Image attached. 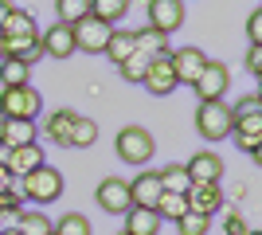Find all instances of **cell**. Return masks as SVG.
I'll return each instance as SVG.
<instances>
[{
	"mask_svg": "<svg viewBox=\"0 0 262 235\" xmlns=\"http://www.w3.org/2000/svg\"><path fill=\"white\" fill-rule=\"evenodd\" d=\"M161 177L157 173H137V177L129 180V200L137 204V208H153L157 196H161Z\"/></svg>",
	"mask_w": 262,
	"mask_h": 235,
	"instance_id": "obj_16",
	"label": "cell"
},
{
	"mask_svg": "<svg viewBox=\"0 0 262 235\" xmlns=\"http://www.w3.org/2000/svg\"><path fill=\"white\" fill-rule=\"evenodd\" d=\"M8 184H12V173H8V168H4V165H0V192L8 188Z\"/></svg>",
	"mask_w": 262,
	"mask_h": 235,
	"instance_id": "obj_37",
	"label": "cell"
},
{
	"mask_svg": "<svg viewBox=\"0 0 262 235\" xmlns=\"http://www.w3.org/2000/svg\"><path fill=\"white\" fill-rule=\"evenodd\" d=\"M102 55L118 67L121 59H129L133 55V32H125V28H114L110 32V39H106V47H102Z\"/></svg>",
	"mask_w": 262,
	"mask_h": 235,
	"instance_id": "obj_21",
	"label": "cell"
},
{
	"mask_svg": "<svg viewBox=\"0 0 262 235\" xmlns=\"http://www.w3.org/2000/svg\"><path fill=\"white\" fill-rule=\"evenodd\" d=\"M188 180L192 184H219V177H223V161H219V153H211V149H200V153H192V161H188Z\"/></svg>",
	"mask_w": 262,
	"mask_h": 235,
	"instance_id": "obj_12",
	"label": "cell"
},
{
	"mask_svg": "<svg viewBox=\"0 0 262 235\" xmlns=\"http://www.w3.org/2000/svg\"><path fill=\"white\" fill-rule=\"evenodd\" d=\"M39 165H47L43 161V149L35 145V141H28V145H16L12 149V157H8V173L12 177H28V173H32V168H39Z\"/></svg>",
	"mask_w": 262,
	"mask_h": 235,
	"instance_id": "obj_15",
	"label": "cell"
},
{
	"mask_svg": "<svg viewBox=\"0 0 262 235\" xmlns=\"http://www.w3.org/2000/svg\"><path fill=\"white\" fill-rule=\"evenodd\" d=\"M184 24V0H149V28L172 35Z\"/></svg>",
	"mask_w": 262,
	"mask_h": 235,
	"instance_id": "obj_9",
	"label": "cell"
},
{
	"mask_svg": "<svg viewBox=\"0 0 262 235\" xmlns=\"http://www.w3.org/2000/svg\"><path fill=\"white\" fill-rule=\"evenodd\" d=\"M184 196H188V212H200V216L223 212V188L219 184H192Z\"/></svg>",
	"mask_w": 262,
	"mask_h": 235,
	"instance_id": "obj_14",
	"label": "cell"
},
{
	"mask_svg": "<svg viewBox=\"0 0 262 235\" xmlns=\"http://www.w3.org/2000/svg\"><path fill=\"white\" fill-rule=\"evenodd\" d=\"M94 200H98L102 212H110V216H125V212L133 208V200H129V180L106 177L98 188H94Z\"/></svg>",
	"mask_w": 262,
	"mask_h": 235,
	"instance_id": "obj_6",
	"label": "cell"
},
{
	"mask_svg": "<svg viewBox=\"0 0 262 235\" xmlns=\"http://www.w3.org/2000/svg\"><path fill=\"white\" fill-rule=\"evenodd\" d=\"M141 87L149 90V94H157V98H164V94H172V90L180 87V82H176V75H172V63H168V51H164V55H153V59H149Z\"/></svg>",
	"mask_w": 262,
	"mask_h": 235,
	"instance_id": "obj_8",
	"label": "cell"
},
{
	"mask_svg": "<svg viewBox=\"0 0 262 235\" xmlns=\"http://www.w3.org/2000/svg\"><path fill=\"white\" fill-rule=\"evenodd\" d=\"M161 224L164 220L153 212V208H137V204H133L129 212H125V235H157Z\"/></svg>",
	"mask_w": 262,
	"mask_h": 235,
	"instance_id": "obj_17",
	"label": "cell"
},
{
	"mask_svg": "<svg viewBox=\"0 0 262 235\" xmlns=\"http://www.w3.org/2000/svg\"><path fill=\"white\" fill-rule=\"evenodd\" d=\"M94 141H98V122L78 114L75 125H71V137H67V149H90Z\"/></svg>",
	"mask_w": 262,
	"mask_h": 235,
	"instance_id": "obj_24",
	"label": "cell"
},
{
	"mask_svg": "<svg viewBox=\"0 0 262 235\" xmlns=\"http://www.w3.org/2000/svg\"><path fill=\"white\" fill-rule=\"evenodd\" d=\"M121 235H125V231H121Z\"/></svg>",
	"mask_w": 262,
	"mask_h": 235,
	"instance_id": "obj_41",
	"label": "cell"
},
{
	"mask_svg": "<svg viewBox=\"0 0 262 235\" xmlns=\"http://www.w3.org/2000/svg\"><path fill=\"white\" fill-rule=\"evenodd\" d=\"M223 231H227V235H247L251 227H247V220H243L239 212H231L227 220H223Z\"/></svg>",
	"mask_w": 262,
	"mask_h": 235,
	"instance_id": "obj_34",
	"label": "cell"
},
{
	"mask_svg": "<svg viewBox=\"0 0 262 235\" xmlns=\"http://www.w3.org/2000/svg\"><path fill=\"white\" fill-rule=\"evenodd\" d=\"M39 47L51 59H71L75 55V32H71V24H51L47 32H39Z\"/></svg>",
	"mask_w": 262,
	"mask_h": 235,
	"instance_id": "obj_13",
	"label": "cell"
},
{
	"mask_svg": "<svg viewBox=\"0 0 262 235\" xmlns=\"http://www.w3.org/2000/svg\"><path fill=\"white\" fill-rule=\"evenodd\" d=\"M149 59H153V55H141V51H133L129 59H121V63H118L121 78H129V82H141V78H145V67H149Z\"/></svg>",
	"mask_w": 262,
	"mask_h": 235,
	"instance_id": "obj_32",
	"label": "cell"
},
{
	"mask_svg": "<svg viewBox=\"0 0 262 235\" xmlns=\"http://www.w3.org/2000/svg\"><path fill=\"white\" fill-rule=\"evenodd\" d=\"M0 141L12 149L35 141V122H28V118H0Z\"/></svg>",
	"mask_w": 262,
	"mask_h": 235,
	"instance_id": "obj_18",
	"label": "cell"
},
{
	"mask_svg": "<svg viewBox=\"0 0 262 235\" xmlns=\"http://www.w3.org/2000/svg\"><path fill=\"white\" fill-rule=\"evenodd\" d=\"M39 28H35V16L24 8H12L8 16H4V24H0V39H8V35H35Z\"/></svg>",
	"mask_w": 262,
	"mask_h": 235,
	"instance_id": "obj_20",
	"label": "cell"
},
{
	"mask_svg": "<svg viewBox=\"0 0 262 235\" xmlns=\"http://www.w3.org/2000/svg\"><path fill=\"white\" fill-rule=\"evenodd\" d=\"M90 16H98L102 24L118 28V24L129 16V0H90Z\"/></svg>",
	"mask_w": 262,
	"mask_h": 235,
	"instance_id": "obj_23",
	"label": "cell"
},
{
	"mask_svg": "<svg viewBox=\"0 0 262 235\" xmlns=\"http://www.w3.org/2000/svg\"><path fill=\"white\" fill-rule=\"evenodd\" d=\"M43 110V98L35 87H4L0 90V118H28L35 122Z\"/></svg>",
	"mask_w": 262,
	"mask_h": 235,
	"instance_id": "obj_4",
	"label": "cell"
},
{
	"mask_svg": "<svg viewBox=\"0 0 262 235\" xmlns=\"http://www.w3.org/2000/svg\"><path fill=\"white\" fill-rule=\"evenodd\" d=\"M0 235H20V231H16V227H0Z\"/></svg>",
	"mask_w": 262,
	"mask_h": 235,
	"instance_id": "obj_39",
	"label": "cell"
},
{
	"mask_svg": "<svg viewBox=\"0 0 262 235\" xmlns=\"http://www.w3.org/2000/svg\"><path fill=\"white\" fill-rule=\"evenodd\" d=\"M247 71H251L254 78L262 75V44H251V47H247Z\"/></svg>",
	"mask_w": 262,
	"mask_h": 235,
	"instance_id": "obj_33",
	"label": "cell"
},
{
	"mask_svg": "<svg viewBox=\"0 0 262 235\" xmlns=\"http://www.w3.org/2000/svg\"><path fill=\"white\" fill-rule=\"evenodd\" d=\"M157 177H161V188H164V192H188V188H192V180H188V168H184V165H164Z\"/></svg>",
	"mask_w": 262,
	"mask_h": 235,
	"instance_id": "obj_29",
	"label": "cell"
},
{
	"mask_svg": "<svg viewBox=\"0 0 262 235\" xmlns=\"http://www.w3.org/2000/svg\"><path fill=\"white\" fill-rule=\"evenodd\" d=\"M0 87H32V67L20 59H0Z\"/></svg>",
	"mask_w": 262,
	"mask_h": 235,
	"instance_id": "obj_26",
	"label": "cell"
},
{
	"mask_svg": "<svg viewBox=\"0 0 262 235\" xmlns=\"http://www.w3.org/2000/svg\"><path fill=\"white\" fill-rule=\"evenodd\" d=\"M168 63H172L176 82L192 87V82H196V75L204 71V63H208V55H204L200 47H180V51H168Z\"/></svg>",
	"mask_w": 262,
	"mask_h": 235,
	"instance_id": "obj_10",
	"label": "cell"
},
{
	"mask_svg": "<svg viewBox=\"0 0 262 235\" xmlns=\"http://www.w3.org/2000/svg\"><path fill=\"white\" fill-rule=\"evenodd\" d=\"M247 35H251V44H262V12L254 8L251 20H247Z\"/></svg>",
	"mask_w": 262,
	"mask_h": 235,
	"instance_id": "obj_36",
	"label": "cell"
},
{
	"mask_svg": "<svg viewBox=\"0 0 262 235\" xmlns=\"http://www.w3.org/2000/svg\"><path fill=\"white\" fill-rule=\"evenodd\" d=\"M16 180H20V188H24V200H32V204H55L67 188V177L51 165H39L28 177H16Z\"/></svg>",
	"mask_w": 262,
	"mask_h": 235,
	"instance_id": "obj_1",
	"label": "cell"
},
{
	"mask_svg": "<svg viewBox=\"0 0 262 235\" xmlns=\"http://www.w3.org/2000/svg\"><path fill=\"white\" fill-rule=\"evenodd\" d=\"M231 87V71L223 67V63H215V59H208L204 63V71L196 75V82H192V90L200 94V102H211V98H223Z\"/></svg>",
	"mask_w": 262,
	"mask_h": 235,
	"instance_id": "obj_7",
	"label": "cell"
},
{
	"mask_svg": "<svg viewBox=\"0 0 262 235\" xmlns=\"http://www.w3.org/2000/svg\"><path fill=\"white\" fill-rule=\"evenodd\" d=\"M71 32H75V51H86V55H102V47L110 39V24H102L98 16H82L78 24H71Z\"/></svg>",
	"mask_w": 262,
	"mask_h": 235,
	"instance_id": "obj_5",
	"label": "cell"
},
{
	"mask_svg": "<svg viewBox=\"0 0 262 235\" xmlns=\"http://www.w3.org/2000/svg\"><path fill=\"white\" fill-rule=\"evenodd\" d=\"M258 110H262L258 94H251V98H239L235 106H231V114H258Z\"/></svg>",
	"mask_w": 262,
	"mask_h": 235,
	"instance_id": "obj_35",
	"label": "cell"
},
{
	"mask_svg": "<svg viewBox=\"0 0 262 235\" xmlns=\"http://www.w3.org/2000/svg\"><path fill=\"white\" fill-rule=\"evenodd\" d=\"M51 235H94V227L82 212H67L59 216V224H51Z\"/></svg>",
	"mask_w": 262,
	"mask_h": 235,
	"instance_id": "obj_27",
	"label": "cell"
},
{
	"mask_svg": "<svg viewBox=\"0 0 262 235\" xmlns=\"http://www.w3.org/2000/svg\"><path fill=\"white\" fill-rule=\"evenodd\" d=\"M114 153L125 161V165H149L157 153V141L153 134L145 130V125H125V130H118V137H114Z\"/></svg>",
	"mask_w": 262,
	"mask_h": 235,
	"instance_id": "obj_2",
	"label": "cell"
},
{
	"mask_svg": "<svg viewBox=\"0 0 262 235\" xmlns=\"http://www.w3.org/2000/svg\"><path fill=\"white\" fill-rule=\"evenodd\" d=\"M8 12H12V4H8V0H0V24H4V16H8Z\"/></svg>",
	"mask_w": 262,
	"mask_h": 235,
	"instance_id": "obj_38",
	"label": "cell"
},
{
	"mask_svg": "<svg viewBox=\"0 0 262 235\" xmlns=\"http://www.w3.org/2000/svg\"><path fill=\"white\" fill-rule=\"evenodd\" d=\"M196 130H200L204 141H223V137H231V106L223 98L200 102L196 106Z\"/></svg>",
	"mask_w": 262,
	"mask_h": 235,
	"instance_id": "obj_3",
	"label": "cell"
},
{
	"mask_svg": "<svg viewBox=\"0 0 262 235\" xmlns=\"http://www.w3.org/2000/svg\"><path fill=\"white\" fill-rule=\"evenodd\" d=\"M247 235H262V231H258V227H251V231H247Z\"/></svg>",
	"mask_w": 262,
	"mask_h": 235,
	"instance_id": "obj_40",
	"label": "cell"
},
{
	"mask_svg": "<svg viewBox=\"0 0 262 235\" xmlns=\"http://www.w3.org/2000/svg\"><path fill=\"white\" fill-rule=\"evenodd\" d=\"M153 212L161 216V220H180V216L188 212V196L184 192H161V196H157V204H153Z\"/></svg>",
	"mask_w": 262,
	"mask_h": 235,
	"instance_id": "obj_25",
	"label": "cell"
},
{
	"mask_svg": "<svg viewBox=\"0 0 262 235\" xmlns=\"http://www.w3.org/2000/svg\"><path fill=\"white\" fill-rule=\"evenodd\" d=\"M0 55H4V59H20V63L35 67V63L43 59L39 32H35V35H8V39H0Z\"/></svg>",
	"mask_w": 262,
	"mask_h": 235,
	"instance_id": "obj_11",
	"label": "cell"
},
{
	"mask_svg": "<svg viewBox=\"0 0 262 235\" xmlns=\"http://www.w3.org/2000/svg\"><path fill=\"white\" fill-rule=\"evenodd\" d=\"M75 118H78L75 110H55L51 118L43 122L47 141H55V145H67V137H71V125H75Z\"/></svg>",
	"mask_w": 262,
	"mask_h": 235,
	"instance_id": "obj_22",
	"label": "cell"
},
{
	"mask_svg": "<svg viewBox=\"0 0 262 235\" xmlns=\"http://www.w3.org/2000/svg\"><path fill=\"white\" fill-rule=\"evenodd\" d=\"M133 51H141V55H164L168 51V35L145 24V28L133 32Z\"/></svg>",
	"mask_w": 262,
	"mask_h": 235,
	"instance_id": "obj_19",
	"label": "cell"
},
{
	"mask_svg": "<svg viewBox=\"0 0 262 235\" xmlns=\"http://www.w3.org/2000/svg\"><path fill=\"white\" fill-rule=\"evenodd\" d=\"M55 16L59 24H78L82 16H90V0H55Z\"/></svg>",
	"mask_w": 262,
	"mask_h": 235,
	"instance_id": "obj_30",
	"label": "cell"
},
{
	"mask_svg": "<svg viewBox=\"0 0 262 235\" xmlns=\"http://www.w3.org/2000/svg\"><path fill=\"white\" fill-rule=\"evenodd\" d=\"M176 231H180V235H208V231H211V216L184 212L180 220H176Z\"/></svg>",
	"mask_w": 262,
	"mask_h": 235,
	"instance_id": "obj_31",
	"label": "cell"
},
{
	"mask_svg": "<svg viewBox=\"0 0 262 235\" xmlns=\"http://www.w3.org/2000/svg\"><path fill=\"white\" fill-rule=\"evenodd\" d=\"M0 59H4V55H0Z\"/></svg>",
	"mask_w": 262,
	"mask_h": 235,
	"instance_id": "obj_42",
	"label": "cell"
},
{
	"mask_svg": "<svg viewBox=\"0 0 262 235\" xmlns=\"http://www.w3.org/2000/svg\"><path fill=\"white\" fill-rule=\"evenodd\" d=\"M51 224L55 220H47L43 212H28V208H24L20 220H16V231L20 235H51Z\"/></svg>",
	"mask_w": 262,
	"mask_h": 235,
	"instance_id": "obj_28",
	"label": "cell"
}]
</instances>
